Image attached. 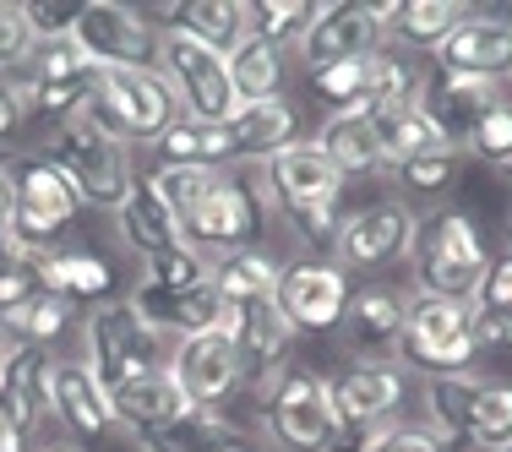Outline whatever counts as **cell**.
Masks as SVG:
<instances>
[{"label":"cell","instance_id":"6da1fadb","mask_svg":"<svg viewBox=\"0 0 512 452\" xmlns=\"http://www.w3.org/2000/svg\"><path fill=\"white\" fill-rule=\"evenodd\" d=\"M0 186L11 202V251L22 262H44L82 213L71 180L44 153H0Z\"/></svg>","mask_w":512,"mask_h":452},{"label":"cell","instance_id":"7a4b0ae2","mask_svg":"<svg viewBox=\"0 0 512 452\" xmlns=\"http://www.w3.org/2000/svg\"><path fill=\"white\" fill-rule=\"evenodd\" d=\"M409 278L414 295L425 300H469L474 284L491 267V246H485L480 224H474L463 207H436L431 218H420L409 246Z\"/></svg>","mask_w":512,"mask_h":452},{"label":"cell","instance_id":"3957f363","mask_svg":"<svg viewBox=\"0 0 512 452\" xmlns=\"http://www.w3.org/2000/svg\"><path fill=\"white\" fill-rule=\"evenodd\" d=\"M82 120H93L120 148H131V142L153 148L180 120V104L153 66H93V99Z\"/></svg>","mask_w":512,"mask_h":452},{"label":"cell","instance_id":"277c9868","mask_svg":"<svg viewBox=\"0 0 512 452\" xmlns=\"http://www.w3.org/2000/svg\"><path fill=\"white\" fill-rule=\"evenodd\" d=\"M82 365L93 371V382L104 387V393H120L126 382H137V376H148L164 365V338L148 333V322L137 316V305L126 295H109L88 311V322H82Z\"/></svg>","mask_w":512,"mask_h":452},{"label":"cell","instance_id":"5b68a950","mask_svg":"<svg viewBox=\"0 0 512 452\" xmlns=\"http://www.w3.org/2000/svg\"><path fill=\"white\" fill-rule=\"evenodd\" d=\"M44 158L71 180V191H77L82 207H99V213H109V218H115V207L131 197V186H137V169H131L126 148L109 142L93 120L60 126L50 137V148H44Z\"/></svg>","mask_w":512,"mask_h":452},{"label":"cell","instance_id":"8992f818","mask_svg":"<svg viewBox=\"0 0 512 452\" xmlns=\"http://www.w3.org/2000/svg\"><path fill=\"white\" fill-rule=\"evenodd\" d=\"M153 71L169 82L180 115L186 120H207V126H224L235 115V88H229V55H218L213 44H202L197 33L175 28L158 33V55Z\"/></svg>","mask_w":512,"mask_h":452},{"label":"cell","instance_id":"52a82bcc","mask_svg":"<svg viewBox=\"0 0 512 452\" xmlns=\"http://www.w3.org/2000/svg\"><path fill=\"white\" fill-rule=\"evenodd\" d=\"M480 349L469 333V300H409V322L398 338V365L409 376H469Z\"/></svg>","mask_w":512,"mask_h":452},{"label":"cell","instance_id":"ba28073f","mask_svg":"<svg viewBox=\"0 0 512 452\" xmlns=\"http://www.w3.org/2000/svg\"><path fill=\"white\" fill-rule=\"evenodd\" d=\"M218 333L235 344L240 365H246V387L256 393H273L278 376L289 371V354H295V327H289V316L278 311L273 295H256V300H235L224 305V322H218Z\"/></svg>","mask_w":512,"mask_h":452},{"label":"cell","instance_id":"9c48e42d","mask_svg":"<svg viewBox=\"0 0 512 452\" xmlns=\"http://www.w3.org/2000/svg\"><path fill=\"white\" fill-rule=\"evenodd\" d=\"M414 229H420V213L398 197H382V202H365L355 213H344L333 235V251H338V267L344 273H382V267L404 262L409 246H414Z\"/></svg>","mask_w":512,"mask_h":452},{"label":"cell","instance_id":"30bf717a","mask_svg":"<svg viewBox=\"0 0 512 452\" xmlns=\"http://www.w3.org/2000/svg\"><path fill=\"white\" fill-rule=\"evenodd\" d=\"M333 387L316 371H284L278 387L267 393V436L284 452H327L333 442Z\"/></svg>","mask_w":512,"mask_h":452},{"label":"cell","instance_id":"8fae6325","mask_svg":"<svg viewBox=\"0 0 512 452\" xmlns=\"http://www.w3.org/2000/svg\"><path fill=\"white\" fill-rule=\"evenodd\" d=\"M262 218H267V213L256 207L251 191L240 186V175H224V180L213 186V197L180 218V240H186L197 256H207V262H218V256H229V251L256 246V235H262Z\"/></svg>","mask_w":512,"mask_h":452},{"label":"cell","instance_id":"7c38bea8","mask_svg":"<svg viewBox=\"0 0 512 452\" xmlns=\"http://www.w3.org/2000/svg\"><path fill=\"white\" fill-rule=\"evenodd\" d=\"M349 273L338 262H322V256H300L278 273V311L289 316L295 333H338L344 322V305H349Z\"/></svg>","mask_w":512,"mask_h":452},{"label":"cell","instance_id":"4fadbf2b","mask_svg":"<svg viewBox=\"0 0 512 452\" xmlns=\"http://www.w3.org/2000/svg\"><path fill=\"white\" fill-rule=\"evenodd\" d=\"M267 180V197H273L278 218H295V213H322V207H338L344 197V175L333 169V158L316 148L311 137H300L295 148L273 153L267 164H256Z\"/></svg>","mask_w":512,"mask_h":452},{"label":"cell","instance_id":"5bb4252c","mask_svg":"<svg viewBox=\"0 0 512 452\" xmlns=\"http://www.w3.org/2000/svg\"><path fill=\"white\" fill-rule=\"evenodd\" d=\"M376 50H382V17H376V6H360V0H322L311 28L295 44L306 71H327V66H344V60H371Z\"/></svg>","mask_w":512,"mask_h":452},{"label":"cell","instance_id":"9a60e30c","mask_svg":"<svg viewBox=\"0 0 512 452\" xmlns=\"http://www.w3.org/2000/svg\"><path fill=\"white\" fill-rule=\"evenodd\" d=\"M164 371L175 376L180 393H186L191 403H202V409H224V403L246 387V365H240L235 344H229L218 327L175 338V349L164 354Z\"/></svg>","mask_w":512,"mask_h":452},{"label":"cell","instance_id":"2e32d148","mask_svg":"<svg viewBox=\"0 0 512 452\" xmlns=\"http://www.w3.org/2000/svg\"><path fill=\"white\" fill-rule=\"evenodd\" d=\"M436 71H458V77H491L512 82V11L507 6H469V17L431 50Z\"/></svg>","mask_w":512,"mask_h":452},{"label":"cell","instance_id":"e0dca14e","mask_svg":"<svg viewBox=\"0 0 512 452\" xmlns=\"http://www.w3.org/2000/svg\"><path fill=\"white\" fill-rule=\"evenodd\" d=\"M71 44H77L93 66H153L158 28H148L142 11L120 6V0H93V6L77 11Z\"/></svg>","mask_w":512,"mask_h":452},{"label":"cell","instance_id":"ac0fdd59","mask_svg":"<svg viewBox=\"0 0 512 452\" xmlns=\"http://www.w3.org/2000/svg\"><path fill=\"white\" fill-rule=\"evenodd\" d=\"M409 382H414V376H409L398 360H355L349 371L327 376V387H333V409H338V420L376 425V431H387L393 420H404Z\"/></svg>","mask_w":512,"mask_h":452},{"label":"cell","instance_id":"d6986e66","mask_svg":"<svg viewBox=\"0 0 512 452\" xmlns=\"http://www.w3.org/2000/svg\"><path fill=\"white\" fill-rule=\"evenodd\" d=\"M50 365H55L50 349L17 344V338H11L6 354H0V420H11L17 431H28V436H39L44 425L55 420Z\"/></svg>","mask_w":512,"mask_h":452},{"label":"cell","instance_id":"ffe728a7","mask_svg":"<svg viewBox=\"0 0 512 452\" xmlns=\"http://www.w3.org/2000/svg\"><path fill=\"white\" fill-rule=\"evenodd\" d=\"M131 305L137 316L148 322L153 338H191V333H207V327L224 322V295L213 289V278L202 284H186V289H158V284H131Z\"/></svg>","mask_w":512,"mask_h":452},{"label":"cell","instance_id":"44dd1931","mask_svg":"<svg viewBox=\"0 0 512 452\" xmlns=\"http://www.w3.org/2000/svg\"><path fill=\"white\" fill-rule=\"evenodd\" d=\"M404 322H409V295H398L387 284H371L360 295H349L338 333H344V349L355 360H398Z\"/></svg>","mask_w":512,"mask_h":452},{"label":"cell","instance_id":"7402d4cb","mask_svg":"<svg viewBox=\"0 0 512 452\" xmlns=\"http://www.w3.org/2000/svg\"><path fill=\"white\" fill-rule=\"evenodd\" d=\"M512 82H491V77H458V71H436V77H425V93H420V109L436 120V131H442L453 148H463V137H469V126L485 115L496 99H507Z\"/></svg>","mask_w":512,"mask_h":452},{"label":"cell","instance_id":"603a6c76","mask_svg":"<svg viewBox=\"0 0 512 452\" xmlns=\"http://www.w3.org/2000/svg\"><path fill=\"white\" fill-rule=\"evenodd\" d=\"M50 403H55V420L77 442H99L104 431H115V403H109V393L93 382V371L82 360L50 365Z\"/></svg>","mask_w":512,"mask_h":452},{"label":"cell","instance_id":"cb8c5ba5","mask_svg":"<svg viewBox=\"0 0 512 452\" xmlns=\"http://www.w3.org/2000/svg\"><path fill=\"white\" fill-rule=\"evenodd\" d=\"M229 131V148L246 164H267L273 153L295 148L300 142V109L278 93V99H262V104H235V115L224 120Z\"/></svg>","mask_w":512,"mask_h":452},{"label":"cell","instance_id":"d4e9b609","mask_svg":"<svg viewBox=\"0 0 512 452\" xmlns=\"http://www.w3.org/2000/svg\"><path fill=\"white\" fill-rule=\"evenodd\" d=\"M376 17H382V44H398L409 55H431L469 17V6H453V0H404V6L382 0Z\"/></svg>","mask_w":512,"mask_h":452},{"label":"cell","instance_id":"484cf974","mask_svg":"<svg viewBox=\"0 0 512 452\" xmlns=\"http://www.w3.org/2000/svg\"><path fill=\"white\" fill-rule=\"evenodd\" d=\"M316 148L333 158V169L344 180H360V175H387V153L376 142V126H371V109L355 104L344 115H327L322 131H316Z\"/></svg>","mask_w":512,"mask_h":452},{"label":"cell","instance_id":"4316f807","mask_svg":"<svg viewBox=\"0 0 512 452\" xmlns=\"http://www.w3.org/2000/svg\"><path fill=\"white\" fill-rule=\"evenodd\" d=\"M115 229H120V240H126L142 262H158V256H169V251L186 246V240H180V218L153 197L148 180H137V186H131V197L115 207Z\"/></svg>","mask_w":512,"mask_h":452},{"label":"cell","instance_id":"83f0119b","mask_svg":"<svg viewBox=\"0 0 512 452\" xmlns=\"http://www.w3.org/2000/svg\"><path fill=\"white\" fill-rule=\"evenodd\" d=\"M109 403H115V425H126L131 436H148V431L180 420V414L191 409V398L180 393V382L164 371V365L148 371V376H137V382H126L120 393H109Z\"/></svg>","mask_w":512,"mask_h":452},{"label":"cell","instance_id":"f1b7e54d","mask_svg":"<svg viewBox=\"0 0 512 452\" xmlns=\"http://www.w3.org/2000/svg\"><path fill=\"white\" fill-rule=\"evenodd\" d=\"M240 442H246L240 425H229L224 409H202V403H191L180 420H169V425H158V431L137 436L142 452H229Z\"/></svg>","mask_w":512,"mask_h":452},{"label":"cell","instance_id":"f546056e","mask_svg":"<svg viewBox=\"0 0 512 452\" xmlns=\"http://www.w3.org/2000/svg\"><path fill=\"white\" fill-rule=\"evenodd\" d=\"M33 273H39V289H50V295H66V300H109V284H115V273H109L104 256L93 251H50L44 262H33Z\"/></svg>","mask_w":512,"mask_h":452},{"label":"cell","instance_id":"4dcf8cb0","mask_svg":"<svg viewBox=\"0 0 512 452\" xmlns=\"http://www.w3.org/2000/svg\"><path fill=\"white\" fill-rule=\"evenodd\" d=\"M371 82H365V109H409L420 104L425 93V66L420 55L398 50V44H382L371 60H365Z\"/></svg>","mask_w":512,"mask_h":452},{"label":"cell","instance_id":"1f68e13d","mask_svg":"<svg viewBox=\"0 0 512 452\" xmlns=\"http://www.w3.org/2000/svg\"><path fill=\"white\" fill-rule=\"evenodd\" d=\"M229 88H235V104L278 99V88H284V50L246 33V39L229 50Z\"/></svg>","mask_w":512,"mask_h":452},{"label":"cell","instance_id":"d6a6232c","mask_svg":"<svg viewBox=\"0 0 512 452\" xmlns=\"http://www.w3.org/2000/svg\"><path fill=\"white\" fill-rule=\"evenodd\" d=\"M463 442L474 452H512V382L480 376L463 414Z\"/></svg>","mask_w":512,"mask_h":452},{"label":"cell","instance_id":"836d02e7","mask_svg":"<svg viewBox=\"0 0 512 452\" xmlns=\"http://www.w3.org/2000/svg\"><path fill=\"white\" fill-rule=\"evenodd\" d=\"M158 164H191V169H218L224 175V164L235 158L229 148V131L224 126H207V120H186L180 115L175 126L164 131V137L153 142Z\"/></svg>","mask_w":512,"mask_h":452},{"label":"cell","instance_id":"e575fe53","mask_svg":"<svg viewBox=\"0 0 512 452\" xmlns=\"http://www.w3.org/2000/svg\"><path fill=\"white\" fill-rule=\"evenodd\" d=\"M278 273H284V262H278L273 251L246 246V251H229L213 262V289L224 295V305L256 300V295H273L278 289Z\"/></svg>","mask_w":512,"mask_h":452},{"label":"cell","instance_id":"d590c367","mask_svg":"<svg viewBox=\"0 0 512 452\" xmlns=\"http://www.w3.org/2000/svg\"><path fill=\"white\" fill-rule=\"evenodd\" d=\"M180 28L197 33L202 44H213L218 55H229L251 33V0H191Z\"/></svg>","mask_w":512,"mask_h":452},{"label":"cell","instance_id":"8d00e7d4","mask_svg":"<svg viewBox=\"0 0 512 452\" xmlns=\"http://www.w3.org/2000/svg\"><path fill=\"white\" fill-rule=\"evenodd\" d=\"M474 387H480V371H469V376H431V382H425V425H431L447 447L463 442V414H469Z\"/></svg>","mask_w":512,"mask_h":452},{"label":"cell","instance_id":"74e56055","mask_svg":"<svg viewBox=\"0 0 512 452\" xmlns=\"http://www.w3.org/2000/svg\"><path fill=\"white\" fill-rule=\"evenodd\" d=\"M71 316H77V300L39 289V295L22 305L17 316H11L6 338H17V344H39V349H55V344H60V333L71 327Z\"/></svg>","mask_w":512,"mask_h":452},{"label":"cell","instance_id":"f35d334b","mask_svg":"<svg viewBox=\"0 0 512 452\" xmlns=\"http://www.w3.org/2000/svg\"><path fill=\"white\" fill-rule=\"evenodd\" d=\"M458 169H463V148L442 142V148H425V153L404 158V164L393 169V180L404 186V197H442L458 180Z\"/></svg>","mask_w":512,"mask_h":452},{"label":"cell","instance_id":"ab89813d","mask_svg":"<svg viewBox=\"0 0 512 452\" xmlns=\"http://www.w3.org/2000/svg\"><path fill=\"white\" fill-rule=\"evenodd\" d=\"M218 169H191V164H158L153 175H148V186H153V197L169 207L175 218H186L191 207H202L207 197H213V186H218Z\"/></svg>","mask_w":512,"mask_h":452},{"label":"cell","instance_id":"60d3db41","mask_svg":"<svg viewBox=\"0 0 512 452\" xmlns=\"http://www.w3.org/2000/svg\"><path fill=\"white\" fill-rule=\"evenodd\" d=\"M463 158L491 164V169H507L512 164V93H507V99H496L469 126V137H463Z\"/></svg>","mask_w":512,"mask_h":452},{"label":"cell","instance_id":"b9f144b4","mask_svg":"<svg viewBox=\"0 0 512 452\" xmlns=\"http://www.w3.org/2000/svg\"><path fill=\"white\" fill-rule=\"evenodd\" d=\"M316 6L311 0H256L251 6V33L267 44H278V50H295L300 33L311 28Z\"/></svg>","mask_w":512,"mask_h":452},{"label":"cell","instance_id":"7bdbcfd3","mask_svg":"<svg viewBox=\"0 0 512 452\" xmlns=\"http://www.w3.org/2000/svg\"><path fill=\"white\" fill-rule=\"evenodd\" d=\"M22 71H28L22 82H71V77H93V60L71 39H33Z\"/></svg>","mask_w":512,"mask_h":452},{"label":"cell","instance_id":"ee69618b","mask_svg":"<svg viewBox=\"0 0 512 452\" xmlns=\"http://www.w3.org/2000/svg\"><path fill=\"white\" fill-rule=\"evenodd\" d=\"M365 82H371V71H365V60H344V66H327V71H311V93L322 99L333 115H344V109L365 104Z\"/></svg>","mask_w":512,"mask_h":452},{"label":"cell","instance_id":"f6af8a7d","mask_svg":"<svg viewBox=\"0 0 512 452\" xmlns=\"http://www.w3.org/2000/svg\"><path fill=\"white\" fill-rule=\"evenodd\" d=\"M469 305H474V311H496V316H507V322H512V251L491 256V267H485V278L474 284Z\"/></svg>","mask_w":512,"mask_h":452},{"label":"cell","instance_id":"bcb514c9","mask_svg":"<svg viewBox=\"0 0 512 452\" xmlns=\"http://www.w3.org/2000/svg\"><path fill=\"white\" fill-rule=\"evenodd\" d=\"M33 295H39V273H33V262L6 256V262H0V327H11V316H17Z\"/></svg>","mask_w":512,"mask_h":452},{"label":"cell","instance_id":"7dc6e473","mask_svg":"<svg viewBox=\"0 0 512 452\" xmlns=\"http://www.w3.org/2000/svg\"><path fill=\"white\" fill-rule=\"evenodd\" d=\"M371 452H458V447H447L425 420H393L382 436H376Z\"/></svg>","mask_w":512,"mask_h":452},{"label":"cell","instance_id":"c3c4849f","mask_svg":"<svg viewBox=\"0 0 512 452\" xmlns=\"http://www.w3.org/2000/svg\"><path fill=\"white\" fill-rule=\"evenodd\" d=\"M33 50V33H28V17L22 6H6L0 0V71H17Z\"/></svg>","mask_w":512,"mask_h":452},{"label":"cell","instance_id":"681fc988","mask_svg":"<svg viewBox=\"0 0 512 452\" xmlns=\"http://www.w3.org/2000/svg\"><path fill=\"white\" fill-rule=\"evenodd\" d=\"M33 120L28 109V82L22 77H0V148H6L11 137H17L22 126Z\"/></svg>","mask_w":512,"mask_h":452},{"label":"cell","instance_id":"f907efd6","mask_svg":"<svg viewBox=\"0 0 512 452\" xmlns=\"http://www.w3.org/2000/svg\"><path fill=\"white\" fill-rule=\"evenodd\" d=\"M77 11H82V6H22V17H28V33H33V39H71V28H77Z\"/></svg>","mask_w":512,"mask_h":452},{"label":"cell","instance_id":"816d5d0a","mask_svg":"<svg viewBox=\"0 0 512 452\" xmlns=\"http://www.w3.org/2000/svg\"><path fill=\"white\" fill-rule=\"evenodd\" d=\"M0 452H39V447H33L28 431H17L11 420H0Z\"/></svg>","mask_w":512,"mask_h":452},{"label":"cell","instance_id":"f5cc1de1","mask_svg":"<svg viewBox=\"0 0 512 452\" xmlns=\"http://www.w3.org/2000/svg\"><path fill=\"white\" fill-rule=\"evenodd\" d=\"M6 256H17V251H11V202H6V186H0V262H6Z\"/></svg>","mask_w":512,"mask_h":452},{"label":"cell","instance_id":"db71d44e","mask_svg":"<svg viewBox=\"0 0 512 452\" xmlns=\"http://www.w3.org/2000/svg\"><path fill=\"white\" fill-rule=\"evenodd\" d=\"M39 452H82V447H66V442H50V447H39Z\"/></svg>","mask_w":512,"mask_h":452},{"label":"cell","instance_id":"11a10c76","mask_svg":"<svg viewBox=\"0 0 512 452\" xmlns=\"http://www.w3.org/2000/svg\"><path fill=\"white\" fill-rule=\"evenodd\" d=\"M502 240H507V246H502V251H512V218H507V229H502Z\"/></svg>","mask_w":512,"mask_h":452},{"label":"cell","instance_id":"9f6ffc18","mask_svg":"<svg viewBox=\"0 0 512 452\" xmlns=\"http://www.w3.org/2000/svg\"><path fill=\"white\" fill-rule=\"evenodd\" d=\"M6 344H11V338H6V327H0V354H6Z\"/></svg>","mask_w":512,"mask_h":452},{"label":"cell","instance_id":"6f0895ef","mask_svg":"<svg viewBox=\"0 0 512 452\" xmlns=\"http://www.w3.org/2000/svg\"><path fill=\"white\" fill-rule=\"evenodd\" d=\"M229 452H256V447H251V442H240V447H229Z\"/></svg>","mask_w":512,"mask_h":452},{"label":"cell","instance_id":"680465c9","mask_svg":"<svg viewBox=\"0 0 512 452\" xmlns=\"http://www.w3.org/2000/svg\"><path fill=\"white\" fill-rule=\"evenodd\" d=\"M502 180H512V164H507V169H502Z\"/></svg>","mask_w":512,"mask_h":452}]
</instances>
